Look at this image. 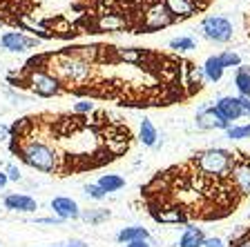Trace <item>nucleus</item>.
<instances>
[{
  "mask_svg": "<svg viewBox=\"0 0 250 247\" xmlns=\"http://www.w3.org/2000/svg\"><path fill=\"white\" fill-rule=\"evenodd\" d=\"M163 5L167 7V11L172 14L174 20H186L203 7L199 0H163Z\"/></svg>",
  "mask_w": 250,
  "mask_h": 247,
  "instance_id": "nucleus-14",
  "label": "nucleus"
},
{
  "mask_svg": "<svg viewBox=\"0 0 250 247\" xmlns=\"http://www.w3.org/2000/svg\"><path fill=\"white\" fill-rule=\"evenodd\" d=\"M72 109H74V114H89V112H94V103L89 98H83V100H76Z\"/></svg>",
  "mask_w": 250,
  "mask_h": 247,
  "instance_id": "nucleus-28",
  "label": "nucleus"
},
{
  "mask_svg": "<svg viewBox=\"0 0 250 247\" xmlns=\"http://www.w3.org/2000/svg\"><path fill=\"white\" fill-rule=\"evenodd\" d=\"M206 80V76H203V69L201 67H190V82H188V85H192V87H201V82Z\"/></svg>",
  "mask_w": 250,
  "mask_h": 247,
  "instance_id": "nucleus-29",
  "label": "nucleus"
},
{
  "mask_svg": "<svg viewBox=\"0 0 250 247\" xmlns=\"http://www.w3.org/2000/svg\"><path fill=\"white\" fill-rule=\"evenodd\" d=\"M228 180L232 183L234 191L239 196H250V158L248 156H234V165L230 170Z\"/></svg>",
  "mask_w": 250,
  "mask_h": 247,
  "instance_id": "nucleus-8",
  "label": "nucleus"
},
{
  "mask_svg": "<svg viewBox=\"0 0 250 247\" xmlns=\"http://www.w3.org/2000/svg\"><path fill=\"white\" fill-rule=\"evenodd\" d=\"M112 216L109 214V209H87V211H81V218L87 223H92V225H99V223L107 221V218Z\"/></svg>",
  "mask_w": 250,
  "mask_h": 247,
  "instance_id": "nucleus-25",
  "label": "nucleus"
},
{
  "mask_svg": "<svg viewBox=\"0 0 250 247\" xmlns=\"http://www.w3.org/2000/svg\"><path fill=\"white\" fill-rule=\"evenodd\" d=\"M201 34H203V38H208L210 42L226 45V42L232 40L234 27H232V22H230L226 16L210 14V16H206V18L201 20Z\"/></svg>",
  "mask_w": 250,
  "mask_h": 247,
  "instance_id": "nucleus-5",
  "label": "nucleus"
},
{
  "mask_svg": "<svg viewBox=\"0 0 250 247\" xmlns=\"http://www.w3.org/2000/svg\"><path fill=\"white\" fill-rule=\"evenodd\" d=\"M7 134H9V127L0 125V140H7Z\"/></svg>",
  "mask_w": 250,
  "mask_h": 247,
  "instance_id": "nucleus-37",
  "label": "nucleus"
},
{
  "mask_svg": "<svg viewBox=\"0 0 250 247\" xmlns=\"http://www.w3.org/2000/svg\"><path fill=\"white\" fill-rule=\"evenodd\" d=\"M7 183H9V178H7V171H5V170H0V190H5Z\"/></svg>",
  "mask_w": 250,
  "mask_h": 247,
  "instance_id": "nucleus-35",
  "label": "nucleus"
},
{
  "mask_svg": "<svg viewBox=\"0 0 250 247\" xmlns=\"http://www.w3.org/2000/svg\"><path fill=\"white\" fill-rule=\"evenodd\" d=\"M152 216L154 221L163 223V225H179V223H188V211L183 209L179 203H163V205H152Z\"/></svg>",
  "mask_w": 250,
  "mask_h": 247,
  "instance_id": "nucleus-9",
  "label": "nucleus"
},
{
  "mask_svg": "<svg viewBox=\"0 0 250 247\" xmlns=\"http://www.w3.org/2000/svg\"><path fill=\"white\" fill-rule=\"evenodd\" d=\"M65 247H89V245H87L85 241H69Z\"/></svg>",
  "mask_w": 250,
  "mask_h": 247,
  "instance_id": "nucleus-36",
  "label": "nucleus"
},
{
  "mask_svg": "<svg viewBox=\"0 0 250 247\" xmlns=\"http://www.w3.org/2000/svg\"><path fill=\"white\" fill-rule=\"evenodd\" d=\"M36 223H41V225H62L65 221H61L58 216H47V218H36Z\"/></svg>",
  "mask_w": 250,
  "mask_h": 247,
  "instance_id": "nucleus-33",
  "label": "nucleus"
},
{
  "mask_svg": "<svg viewBox=\"0 0 250 247\" xmlns=\"http://www.w3.org/2000/svg\"><path fill=\"white\" fill-rule=\"evenodd\" d=\"M18 154L21 158L29 165L31 170L42 171V174H54L58 171V152L54 150L49 143L45 140H34V138H25L18 145Z\"/></svg>",
  "mask_w": 250,
  "mask_h": 247,
  "instance_id": "nucleus-3",
  "label": "nucleus"
},
{
  "mask_svg": "<svg viewBox=\"0 0 250 247\" xmlns=\"http://www.w3.org/2000/svg\"><path fill=\"white\" fill-rule=\"evenodd\" d=\"M234 156L237 154L224 150V147L203 150L199 154H194V158H192L194 171H199L203 178H210V180H226L234 165Z\"/></svg>",
  "mask_w": 250,
  "mask_h": 247,
  "instance_id": "nucleus-1",
  "label": "nucleus"
},
{
  "mask_svg": "<svg viewBox=\"0 0 250 247\" xmlns=\"http://www.w3.org/2000/svg\"><path fill=\"white\" fill-rule=\"evenodd\" d=\"M239 107H241V118L250 120V98L248 96H239Z\"/></svg>",
  "mask_w": 250,
  "mask_h": 247,
  "instance_id": "nucleus-30",
  "label": "nucleus"
},
{
  "mask_svg": "<svg viewBox=\"0 0 250 247\" xmlns=\"http://www.w3.org/2000/svg\"><path fill=\"white\" fill-rule=\"evenodd\" d=\"M7 178H9V183L11 180H14V183H18V180L22 178V174H21V170H18V167H16V165H9V167H7Z\"/></svg>",
  "mask_w": 250,
  "mask_h": 247,
  "instance_id": "nucleus-31",
  "label": "nucleus"
},
{
  "mask_svg": "<svg viewBox=\"0 0 250 247\" xmlns=\"http://www.w3.org/2000/svg\"><path fill=\"white\" fill-rule=\"evenodd\" d=\"M52 247H65V245H52Z\"/></svg>",
  "mask_w": 250,
  "mask_h": 247,
  "instance_id": "nucleus-38",
  "label": "nucleus"
},
{
  "mask_svg": "<svg viewBox=\"0 0 250 247\" xmlns=\"http://www.w3.org/2000/svg\"><path fill=\"white\" fill-rule=\"evenodd\" d=\"M125 247H152L150 241H134V243H127Z\"/></svg>",
  "mask_w": 250,
  "mask_h": 247,
  "instance_id": "nucleus-34",
  "label": "nucleus"
},
{
  "mask_svg": "<svg viewBox=\"0 0 250 247\" xmlns=\"http://www.w3.org/2000/svg\"><path fill=\"white\" fill-rule=\"evenodd\" d=\"M214 109L226 123L234 125V120L241 118V107H239V96H219L214 100Z\"/></svg>",
  "mask_w": 250,
  "mask_h": 247,
  "instance_id": "nucleus-13",
  "label": "nucleus"
},
{
  "mask_svg": "<svg viewBox=\"0 0 250 247\" xmlns=\"http://www.w3.org/2000/svg\"><path fill=\"white\" fill-rule=\"evenodd\" d=\"M0 25H2V20H0Z\"/></svg>",
  "mask_w": 250,
  "mask_h": 247,
  "instance_id": "nucleus-39",
  "label": "nucleus"
},
{
  "mask_svg": "<svg viewBox=\"0 0 250 247\" xmlns=\"http://www.w3.org/2000/svg\"><path fill=\"white\" fill-rule=\"evenodd\" d=\"M226 138L228 140H246V138H250V123L230 125V127L226 129Z\"/></svg>",
  "mask_w": 250,
  "mask_h": 247,
  "instance_id": "nucleus-23",
  "label": "nucleus"
},
{
  "mask_svg": "<svg viewBox=\"0 0 250 247\" xmlns=\"http://www.w3.org/2000/svg\"><path fill=\"white\" fill-rule=\"evenodd\" d=\"M203 247H228L226 245L224 238H219V236H206V243H203Z\"/></svg>",
  "mask_w": 250,
  "mask_h": 247,
  "instance_id": "nucleus-32",
  "label": "nucleus"
},
{
  "mask_svg": "<svg viewBox=\"0 0 250 247\" xmlns=\"http://www.w3.org/2000/svg\"><path fill=\"white\" fill-rule=\"evenodd\" d=\"M119 58L121 60H127V62H141L146 58V52L143 49H119Z\"/></svg>",
  "mask_w": 250,
  "mask_h": 247,
  "instance_id": "nucleus-27",
  "label": "nucleus"
},
{
  "mask_svg": "<svg viewBox=\"0 0 250 247\" xmlns=\"http://www.w3.org/2000/svg\"><path fill=\"white\" fill-rule=\"evenodd\" d=\"M201 69H203V76H206L208 82H219L226 74V67L221 65V60H219V54H212V56L206 58V62L201 65Z\"/></svg>",
  "mask_w": 250,
  "mask_h": 247,
  "instance_id": "nucleus-15",
  "label": "nucleus"
},
{
  "mask_svg": "<svg viewBox=\"0 0 250 247\" xmlns=\"http://www.w3.org/2000/svg\"><path fill=\"white\" fill-rule=\"evenodd\" d=\"M49 207H52L54 216H58L61 221H78L81 211H83L81 205L74 198H69V196H54Z\"/></svg>",
  "mask_w": 250,
  "mask_h": 247,
  "instance_id": "nucleus-11",
  "label": "nucleus"
},
{
  "mask_svg": "<svg viewBox=\"0 0 250 247\" xmlns=\"http://www.w3.org/2000/svg\"><path fill=\"white\" fill-rule=\"evenodd\" d=\"M172 22H174V18H172V14L167 11V7L163 5V0L152 2V5L146 9V14H143V29H146L147 34H150V31L166 29V27H170Z\"/></svg>",
  "mask_w": 250,
  "mask_h": 247,
  "instance_id": "nucleus-7",
  "label": "nucleus"
},
{
  "mask_svg": "<svg viewBox=\"0 0 250 247\" xmlns=\"http://www.w3.org/2000/svg\"><path fill=\"white\" fill-rule=\"evenodd\" d=\"M83 194L87 196V198H92V201H96V203L107 198V194H105V191L101 190L96 183H87V185H83Z\"/></svg>",
  "mask_w": 250,
  "mask_h": 247,
  "instance_id": "nucleus-26",
  "label": "nucleus"
},
{
  "mask_svg": "<svg viewBox=\"0 0 250 247\" xmlns=\"http://www.w3.org/2000/svg\"><path fill=\"white\" fill-rule=\"evenodd\" d=\"M203 243H206V234L201 227L194 225H188L179 238V247H203Z\"/></svg>",
  "mask_w": 250,
  "mask_h": 247,
  "instance_id": "nucleus-17",
  "label": "nucleus"
},
{
  "mask_svg": "<svg viewBox=\"0 0 250 247\" xmlns=\"http://www.w3.org/2000/svg\"><path fill=\"white\" fill-rule=\"evenodd\" d=\"M99 27L103 31H119V29L125 27V20L116 14H103L101 16V20H99Z\"/></svg>",
  "mask_w": 250,
  "mask_h": 247,
  "instance_id": "nucleus-21",
  "label": "nucleus"
},
{
  "mask_svg": "<svg viewBox=\"0 0 250 247\" xmlns=\"http://www.w3.org/2000/svg\"><path fill=\"white\" fill-rule=\"evenodd\" d=\"M139 140L146 147H156L159 145V129L154 127V123H152L150 118H143L139 125Z\"/></svg>",
  "mask_w": 250,
  "mask_h": 247,
  "instance_id": "nucleus-18",
  "label": "nucleus"
},
{
  "mask_svg": "<svg viewBox=\"0 0 250 247\" xmlns=\"http://www.w3.org/2000/svg\"><path fill=\"white\" fill-rule=\"evenodd\" d=\"M2 205H5V209L18 211V214H34V211L38 209L36 198H31V196H27V194H18V191L7 194L5 198H2Z\"/></svg>",
  "mask_w": 250,
  "mask_h": 247,
  "instance_id": "nucleus-12",
  "label": "nucleus"
},
{
  "mask_svg": "<svg viewBox=\"0 0 250 247\" xmlns=\"http://www.w3.org/2000/svg\"><path fill=\"white\" fill-rule=\"evenodd\" d=\"M116 241L123 243V245L134 243V241H150V232L141 225H130V227H123V229L116 232Z\"/></svg>",
  "mask_w": 250,
  "mask_h": 247,
  "instance_id": "nucleus-16",
  "label": "nucleus"
},
{
  "mask_svg": "<svg viewBox=\"0 0 250 247\" xmlns=\"http://www.w3.org/2000/svg\"><path fill=\"white\" fill-rule=\"evenodd\" d=\"M194 123H197L199 129H221V132H226V129L230 127V123H226V120L217 114L214 105H210V103H203L201 107H197Z\"/></svg>",
  "mask_w": 250,
  "mask_h": 247,
  "instance_id": "nucleus-10",
  "label": "nucleus"
},
{
  "mask_svg": "<svg viewBox=\"0 0 250 247\" xmlns=\"http://www.w3.org/2000/svg\"><path fill=\"white\" fill-rule=\"evenodd\" d=\"M41 45V38L27 36L25 31H5L0 36V47L9 54H25L29 49H36Z\"/></svg>",
  "mask_w": 250,
  "mask_h": 247,
  "instance_id": "nucleus-6",
  "label": "nucleus"
},
{
  "mask_svg": "<svg viewBox=\"0 0 250 247\" xmlns=\"http://www.w3.org/2000/svg\"><path fill=\"white\" fill-rule=\"evenodd\" d=\"M27 85L31 87V92L41 98L61 96L62 89H65V85L52 72H47V69H31L29 76H27Z\"/></svg>",
  "mask_w": 250,
  "mask_h": 247,
  "instance_id": "nucleus-4",
  "label": "nucleus"
},
{
  "mask_svg": "<svg viewBox=\"0 0 250 247\" xmlns=\"http://www.w3.org/2000/svg\"><path fill=\"white\" fill-rule=\"evenodd\" d=\"M96 185H99L105 194H114V191H121L125 187V178L119 174H103L96 180Z\"/></svg>",
  "mask_w": 250,
  "mask_h": 247,
  "instance_id": "nucleus-20",
  "label": "nucleus"
},
{
  "mask_svg": "<svg viewBox=\"0 0 250 247\" xmlns=\"http://www.w3.org/2000/svg\"><path fill=\"white\" fill-rule=\"evenodd\" d=\"M219 60H221V65H224L226 69H237L244 65V62H241V56L237 52H232V49H226V52L219 54Z\"/></svg>",
  "mask_w": 250,
  "mask_h": 247,
  "instance_id": "nucleus-24",
  "label": "nucleus"
},
{
  "mask_svg": "<svg viewBox=\"0 0 250 247\" xmlns=\"http://www.w3.org/2000/svg\"><path fill=\"white\" fill-rule=\"evenodd\" d=\"M234 89H237V96H248L250 98V65H241V67L234 69Z\"/></svg>",
  "mask_w": 250,
  "mask_h": 247,
  "instance_id": "nucleus-19",
  "label": "nucleus"
},
{
  "mask_svg": "<svg viewBox=\"0 0 250 247\" xmlns=\"http://www.w3.org/2000/svg\"><path fill=\"white\" fill-rule=\"evenodd\" d=\"M167 47L174 49V52H192V49H197V40L192 36H179V38H172L167 42Z\"/></svg>",
  "mask_w": 250,
  "mask_h": 247,
  "instance_id": "nucleus-22",
  "label": "nucleus"
},
{
  "mask_svg": "<svg viewBox=\"0 0 250 247\" xmlns=\"http://www.w3.org/2000/svg\"><path fill=\"white\" fill-rule=\"evenodd\" d=\"M54 76L62 85H83L92 76V62L76 52H61L52 58Z\"/></svg>",
  "mask_w": 250,
  "mask_h": 247,
  "instance_id": "nucleus-2",
  "label": "nucleus"
}]
</instances>
